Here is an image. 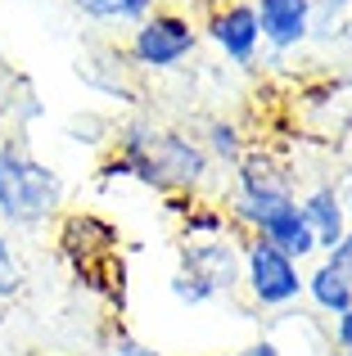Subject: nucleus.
Returning <instances> with one entry per match:
<instances>
[{"mask_svg":"<svg viewBox=\"0 0 352 356\" xmlns=\"http://www.w3.org/2000/svg\"><path fill=\"white\" fill-rule=\"evenodd\" d=\"M131 181L159 190L163 199H194L212 176V158L203 154L199 136L176 127H154L150 118H131L113 131V154L104 163V181Z\"/></svg>","mask_w":352,"mask_h":356,"instance_id":"f257e3e1","label":"nucleus"},{"mask_svg":"<svg viewBox=\"0 0 352 356\" xmlns=\"http://www.w3.org/2000/svg\"><path fill=\"white\" fill-rule=\"evenodd\" d=\"M63 208V181L23 140H0V226L41 230Z\"/></svg>","mask_w":352,"mask_h":356,"instance_id":"f03ea898","label":"nucleus"},{"mask_svg":"<svg viewBox=\"0 0 352 356\" xmlns=\"http://www.w3.org/2000/svg\"><path fill=\"white\" fill-rule=\"evenodd\" d=\"M298 203V185H294L289 163L271 154V149H248L235 163V185L226 199V217L235 226V235H257L262 221H271L275 212Z\"/></svg>","mask_w":352,"mask_h":356,"instance_id":"7ed1b4c3","label":"nucleus"},{"mask_svg":"<svg viewBox=\"0 0 352 356\" xmlns=\"http://www.w3.org/2000/svg\"><path fill=\"white\" fill-rule=\"evenodd\" d=\"M199 45V23H194L185 9L159 5L150 18L131 27V41H127V59L141 72H176Z\"/></svg>","mask_w":352,"mask_h":356,"instance_id":"20e7f679","label":"nucleus"},{"mask_svg":"<svg viewBox=\"0 0 352 356\" xmlns=\"http://www.w3.org/2000/svg\"><path fill=\"white\" fill-rule=\"evenodd\" d=\"M239 289L262 312H285V307L303 302V266L294 257H285L280 248H271L266 239L244 235V280H239Z\"/></svg>","mask_w":352,"mask_h":356,"instance_id":"39448f33","label":"nucleus"},{"mask_svg":"<svg viewBox=\"0 0 352 356\" xmlns=\"http://www.w3.org/2000/svg\"><path fill=\"white\" fill-rule=\"evenodd\" d=\"M199 36H208L235 68H253L257 54H262V27H257L253 0H217V5H208Z\"/></svg>","mask_w":352,"mask_h":356,"instance_id":"423d86ee","label":"nucleus"},{"mask_svg":"<svg viewBox=\"0 0 352 356\" xmlns=\"http://www.w3.org/2000/svg\"><path fill=\"white\" fill-rule=\"evenodd\" d=\"M181 270L199 275L217 298L239 293L244 280V235H217V239H185L181 243Z\"/></svg>","mask_w":352,"mask_h":356,"instance_id":"0eeeda50","label":"nucleus"},{"mask_svg":"<svg viewBox=\"0 0 352 356\" xmlns=\"http://www.w3.org/2000/svg\"><path fill=\"white\" fill-rule=\"evenodd\" d=\"M257 27H262V50H271L275 59L298 54L312 41V9L307 0H253Z\"/></svg>","mask_w":352,"mask_h":356,"instance_id":"6e6552de","label":"nucleus"},{"mask_svg":"<svg viewBox=\"0 0 352 356\" xmlns=\"http://www.w3.org/2000/svg\"><path fill=\"white\" fill-rule=\"evenodd\" d=\"M298 212H303V221L312 226V235H317V248L321 252H330L339 239L348 235V203H344V194H339V185L335 181H317V185H307V190L298 194Z\"/></svg>","mask_w":352,"mask_h":356,"instance_id":"1a4fd4ad","label":"nucleus"},{"mask_svg":"<svg viewBox=\"0 0 352 356\" xmlns=\"http://www.w3.org/2000/svg\"><path fill=\"white\" fill-rule=\"evenodd\" d=\"M257 239H266L271 248H280L285 257H294L298 266H303V261H312V257H321L317 235H312V226L303 221L298 203H294V208H285V212H275L271 221H262V226H257Z\"/></svg>","mask_w":352,"mask_h":356,"instance_id":"9d476101","label":"nucleus"},{"mask_svg":"<svg viewBox=\"0 0 352 356\" xmlns=\"http://www.w3.org/2000/svg\"><path fill=\"white\" fill-rule=\"evenodd\" d=\"M303 298H307V302L317 307L321 316H330V321H335L339 312H348V307H352V289H348L321 257H317V266H312V270H303Z\"/></svg>","mask_w":352,"mask_h":356,"instance_id":"9b49d317","label":"nucleus"},{"mask_svg":"<svg viewBox=\"0 0 352 356\" xmlns=\"http://www.w3.org/2000/svg\"><path fill=\"white\" fill-rule=\"evenodd\" d=\"M81 18L90 23H104V27H136L141 18H150L159 9V0H68Z\"/></svg>","mask_w":352,"mask_h":356,"instance_id":"f8f14e48","label":"nucleus"},{"mask_svg":"<svg viewBox=\"0 0 352 356\" xmlns=\"http://www.w3.org/2000/svg\"><path fill=\"white\" fill-rule=\"evenodd\" d=\"M199 145H203V154H208L212 163H226V167H235L239 158L248 154L244 131H239V122H230V118H208Z\"/></svg>","mask_w":352,"mask_h":356,"instance_id":"ddd939ff","label":"nucleus"},{"mask_svg":"<svg viewBox=\"0 0 352 356\" xmlns=\"http://www.w3.org/2000/svg\"><path fill=\"white\" fill-rule=\"evenodd\" d=\"M230 217L226 208H217V203H185L181 208V239H217V235H230Z\"/></svg>","mask_w":352,"mask_h":356,"instance_id":"4468645a","label":"nucleus"},{"mask_svg":"<svg viewBox=\"0 0 352 356\" xmlns=\"http://www.w3.org/2000/svg\"><path fill=\"white\" fill-rule=\"evenodd\" d=\"M307 9H312V41H330L344 32L352 0H307Z\"/></svg>","mask_w":352,"mask_h":356,"instance_id":"2eb2a0df","label":"nucleus"},{"mask_svg":"<svg viewBox=\"0 0 352 356\" xmlns=\"http://www.w3.org/2000/svg\"><path fill=\"white\" fill-rule=\"evenodd\" d=\"M23 280H27L23 257H18L14 243H9V230L0 226V302H5V298H18V293H23Z\"/></svg>","mask_w":352,"mask_h":356,"instance_id":"dca6fc26","label":"nucleus"},{"mask_svg":"<svg viewBox=\"0 0 352 356\" xmlns=\"http://www.w3.org/2000/svg\"><path fill=\"white\" fill-rule=\"evenodd\" d=\"M168 289H172V298L181 307H203V302H212V298H217L199 275H190V270H181V266H176V275L168 280Z\"/></svg>","mask_w":352,"mask_h":356,"instance_id":"f3484780","label":"nucleus"},{"mask_svg":"<svg viewBox=\"0 0 352 356\" xmlns=\"http://www.w3.org/2000/svg\"><path fill=\"white\" fill-rule=\"evenodd\" d=\"M104 356H168V352H159L154 343L136 339V334H127V330H113L104 339Z\"/></svg>","mask_w":352,"mask_h":356,"instance_id":"a211bd4d","label":"nucleus"},{"mask_svg":"<svg viewBox=\"0 0 352 356\" xmlns=\"http://www.w3.org/2000/svg\"><path fill=\"white\" fill-rule=\"evenodd\" d=\"M321 261H326V266H330V270H335V275L352 289V230H348V235L339 239L330 252H321Z\"/></svg>","mask_w":352,"mask_h":356,"instance_id":"6ab92c4d","label":"nucleus"},{"mask_svg":"<svg viewBox=\"0 0 352 356\" xmlns=\"http://www.w3.org/2000/svg\"><path fill=\"white\" fill-rule=\"evenodd\" d=\"M330 339H335L339 352H352V307H348V312H339L335 321H330Z\"/></svg>","mask_w":352,"mask_h":356,"instance_id":"aec40b11","label":"nucleus"},{"mask_svg":"<svg viewBox=\"0 0 352 356\" xmlns=\"http://www.w3.org/2000/svg\"><path fill=\"white\" fill-rule=\"evenodd\" d=\"M217 356H285V352H280V343L257 339V343H244V348H230V352H217Z\"/></svg>","mask_w":352,"mask_h":356,"instance_id":"412c9836","label":"nucleus"},{"mask_svg":"<svg viewBox=\"0 0 352 356\" xmlns=\"http://www.w3.org/2000/svg\"><path fill=\"white\" fill-rule=\"evenodd\" d=\"M344 194V203H348V226H352V190H339Z\"/></svg>","mask_w":352,"mask_h":356,"instance_id":"4be33fe9","label":"nucleus"},{"mask_svg":"<svg viewBox=\"0 0 352 356\" xmlns=\"http://www.w3.org/2000/svg\"><path fill=\"white\" fill-rule=\"evenodd\" d=\"M208 5H217V0H208Z\"/></svg>","mask_w":352,"mask_h":356,"instance_id":"5701e85b","label":"nucleus"}]
</instances>
